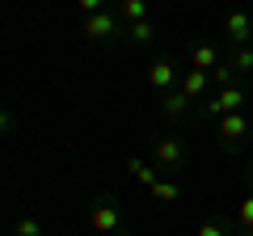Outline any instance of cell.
<instances>
[{"label":"cell","mask_w":253,"mask_h":236,"mask_svg":"<svg viewBox=\"0 0 253 236\" xmlns=\"http://www.w3.org/2000/svg\"><path fill=\"white\" fill-rule=\"evenodd\" d=\"M13 236H42V219L38 215H21L13 224Z\"/></svg>","instance_id":"e0dca14e"},{"label":"cell","mask_w":253,"mask_h":236,"mask_svg":"<svg viewBox=\"0 0 253 236\" xmlns=\"http://www.w3.org/2000/svg\"><path fill=\"white\" fill-rule=\"evenodd\" d=\"M156 38V26H152V17H144V21H131V26L123 30V42H131V46H148Z\"/></svg>","instance_id":"8fae6325"},{"label":"cell","mask_w":253,"mask_h":236,"mask_svg":"<svg viewBox=\"0 0 253 236\" xmlns=\"http://www.w3.org/2000/svg\"><path fill=\"white\" fill-rule=\"evenodd\" d=\"M101 9H110V0H76V13H81V17H89V13H101Z\"/></svg>","instance_id":"ffe728a7"},{"label":"cell","mask_w":253,"mask_h":236,"mask_svg":"<svg viewBox=\"0 0 253 236\" xmlns=\"http://www.w3.org/2000/svg\"><path fill=\"white\" fill-rule=\"evenodd\" d=\"M123 21H118L114 9H101V13H89V17H81V34L89 38V42L106 46V42H123Z\"/></svg>","instance_id":"7a4b0ae2"},{"label":"cell","mask_w":253,"mask_h":236,"mask_svg":"<svg viewBox=\"0 0 253 236\" xmlns=\"http://www.w3.org/2000/svg\"><path fill=\"white\" fill-rule=\"evenodd\" d=\"M89 228L97 236H110V232H123L126 228V215H123V202L114 194H101L97 202L89 207Z\"/></svg>","instance_id":"3957f363"},{"label":"cell","mask_w":253,"mask_h":236,"mask_svg":"<svg viewBox=\"0 0 253 236\" xmlns=\"http://www.w3.org/2000/svg\"><path fill=\"white\" fill-rule=\"evenodd\" d=\"M177 89L186 93L194 106L199 101H207V89H211V72H199V68H181V76H177Z\"/></svg>","instance_id":"52a82bcc"},{"label":"cell","mask_w":253,"mask_h":236,"mask_svg":"<svg viewBox=\"0 0 253 236\" xmlns=\"http://www.w3.org/2000/svg\"><path fill=\"white\" fill-rule=\"evenodd\" d=\"M190 110H194V101H190L181 89H169V93H161V114H165V118H186Z\"/></svg>","instance_id":"30bf717a"},{"label":"cell","mask_w":253,"mask_h":236,"mask_svg":"<svg viewBox=\"0 0 253 236\" xmlns=\"http://www.w3.org/2000/svg\"><path fill=\"white\" fill-rule=\"evenodd\" d=\"M114 13H118V21H123V26H131V21H144V17H148V0H118Z\"/></svg>","instance_id":"4fadbf2b"},{"label":"cell","mask_w":253,"mask_h":236,"mask_svg":"<svg viewBox=\"0 0 253 236\" xmlns=\"http://www.w3.org/2000/svg\"><path fill=\"white\" fill-rule=\"evenodd\" d=\"M211 84H215V89H232V84H241V72L224 59L219 68H211Z\"/></svg>","instance_id":"9a60e30c"},{"label":"cell","mask_w":253,"mask_h":236,"mask_svg":"<svg viewBox=\"0 0 253 236\" xmlns=\"http://www.w3.org/2000/svg\"><path fill=\"white\" fill-rule=\"evenodd\" d=\"M224 59H219V51L211 42H199L194 51H190V68H199V72H211V68H219Z\"/></svg>","instance_id":"7c38bea8"},{"label":"cell","mask_w":253,"mask_h":236,"mask_svg":"<svg viewBox=\"0 0 253 236\" xmlns=\"http://www.w3.org/2000/svg\"><path fill=\"white\" fill-rule=\"evenodd\" d=\"M13 127H17V114H13V110H4V106H0V135H9Z\"/></svg>","instance_id":"44dd1931"},{"label":"cell","mask_w":253,"mask_h":236,"mask_svg":"<svg viewBox=\"0 0 253 236\" xmlns=\"http://www.w3.org/2000/svg\"><path fill=\"white\" fill-rule=\"evenodd\" d=\"M224 38L236 42V46H249L253 42V26H249V13H245V9H232L224 17Z\"/></svg>","instance_id":"ba28073f"},{"label":"cell","mask_w":253,"mask_h":236,"mask_svg":"<svg viewBox=\"0 0 253 236\" xmlns=\"http://www.w3.org/2000/svg\"><path fill=\"white\" fill-rule=\"evenodd\" d=\"M228 64H232L241 76H249V72H253V46H236V55L228 59Z\"/></svg>","instance_id":"ac0fdd59"},{"label":"cell","mask_w":253,"mask_h":236,"mask_svg":"<svg viewBox=\"0 0 253 236\" xmlns=\"http://www.w3.org/2000/svg\"><path fill=\"white\" fill-rule=\"evenodd\" d=\"M211 127H215L219 148H228V152H236V148H245V144H249V118H245V110H241V114L219 118V122H211Z\"/></svg>","instance_id":"277c9868"},{"label":"cell","mask_w":253,"mask_h":236,"mask_svg":"<svg viewBox=\"0 0 253 236\" xmlns=\"http://www.w3.org/2000/svg\"><path fill=\"white\" fill-rule=\"evenodd\" d=\"M177 76H181V68H173L169 59H152V64L144 68V80H148V89H156V93H169V89H177Z\"/></svg>","instance_id":"8992f818"},{"label":"cell","mask_w":253,"mask_h":236,"mask_svg":"<svg viewBox=\"0 0 253 236\" xmlns=\"http://www.w3.org/2000/svg\"><path fill=\"white\" fill-rule=\"evenodd\" d=\"M245 101H249L245 84H232V89H215V93H207V101H199V106H194V114L207 118V122H219V118H228V114H241Z\"/></svg>","instance_id":"6da1fadb"},{"label":"cell","mask_w":253,"mask_h":236,"mask_svg":"<svg viewBox=\"0 0 253 236\" xmlns=\"http://www.w3.org/2000/svg\"><path fill=\"white\" fill-rule=\"evenodd\" d=\"M148 198H152V202H177V198H181V186L169 182V177H161V182L148 190Z\"/></svg>","instance_id":"5bb4252c"},{"label":"cell","mask_w":253,"mask_h":236,"mask_svg":"<svg viewBox=\"0 0 253 236\" xmlns=\"http://www.w3.org/2000/svg\"><path fill=\"white\" fill-rule=\"evenodd\" d=\"M110 236H131V232H126V228H123V232H110Z\"/></svg>","instance_id":"7402d4cb"},{"label":"cell","mask_w":253,"mask_h":236,"mask_svg":"<svg viewBox=\"0 0 253 236\" xmlns=\"http://www.w3.org/2000/svg\"><path fill=\"white\" fill-rule=\"evenodd\" d=\"M249 26H253V9H249Z\"/></svg>","instance_id":"603a6c76"},{"label":"cell","mask_w":253,"mask_h":236,"mask_svg":"<svg viewBox=\"0 0 253 236\" xmlns=\"http://www.w3.org/2000/svg\"><path fill=\"white\" fill-rule=\"evenodd\" d=\"M126 173H131V182H139L144 190H152L161 182V169L156 164H144V156H126Z\"/></svg>","instance_id":"9c48e42d"},{"label":"cell","mask_w":253,"mask_h":236,"mask_svg":"<svg viewBox=\"0 0 253 236\" xmlns=\"http://www.w3.org/2000/svg\"><path fill=\"white\" fill-rule=\"evenodd\" d=\"M152 164L161 173L181 169V164H186V139H181V135H161V139H156V148H152Z\"/></svg>","instance_id":"5b68a950"},{"label":"cell","mask_w":253,"mask_h":236,"mask_svg":"<svg viewBox=\"0 0 253 236\" xmlns=\"http://www.w3.org/2000/svg\"><path fill=\"white\" fill-rule=\"evenodd\" d=\"M236 224H241L245 236H253V190L241 198V207H236Z\"/></svg>","instance_id":"2e32d148"},{"label":"cell","mask_w":253,"mask_h":236,"mask_svg":"<svg viewBox=\"0 0 253 236\" xmlns=\"http://www.w3.org/2000/svg\"><path fill=\"white\" fill-rule=\"evenodd\" d=\"M194 236H232V228H228L224 219H203V224L194 228Z\"/></svg>","instance_id":"d6986e66"}]
</instances>
